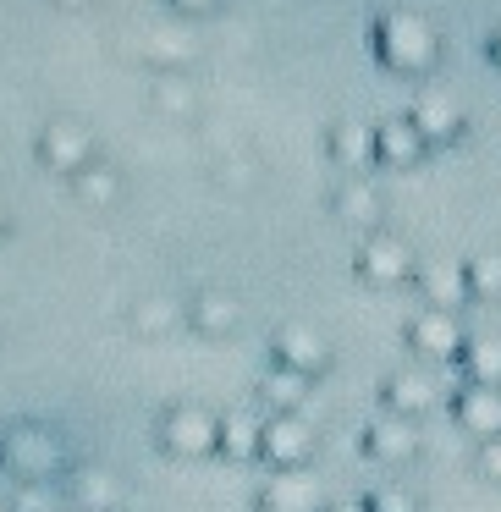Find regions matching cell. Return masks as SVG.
<instances>
[{
    "label": "cell",
    "instance_id": "obj_20",
    "mask_svg": "<svg viewBox=\"0 0 501 512\" xmlns=\"http://www.w3.org/2000/svg\"><path fill=\"white\" fill-rule=\"evenodd\" d=\"M45 155L56 160V166H67V171H83V155H89V138H83L72 122H56V127L45 133Z\"/></svg>",
    "mask_w": 501,
    "mask_h": 512
},
{
    "label": "cell",
    "instance_id": "obj_19",
    "mask_svg": "<svg viewBox=\"0 0 501 512\" xmlns=\"http://www.w3.org/2000/svg\"><path fill=\"white\" fill-rule=\"evenodd\" d=\"M468 265V298L496 309L501 303V254H479V259H463Z\"/></svg>",
    "mask_w": 501,
    "mask_h": 512
},
{
    "label": "cell",
    "instance_id": "obj_5",
    "mask_svg": "<svg viewBox=\"0 0 501 512\" xmlns=\"http://www.w3.org/2000/svg\"><path fill=\"white\" fill-rule=\"evenodd\" d=\"M364 452L375 457V463H386V468H397V463H413V457L424 452L419 419H408V413H391V408H380L375 419L364 424Z\"/></svg>",
    "mask_w": 501,
    "mask_h": 512
},
{
    "label": "cell",
    "instance_id": "obj_3",
    "mask_svg": "<svg viewBox=\"0 0 501 512\" xmlns=\"http://www.w3.org/2000/svg\"><path fill=\"white\" fill-rule=\"evenodd\" d=\"M408 347L424 364H457L463 347H468V331H463V320H457V309H430V303H424L408 320Z\"/></svg>",
    "mask_w": 501,
    "mask_h": 512
},
{
    "label": "cell",
    "instance_id": "obj_7",
    "mask_svg": "<svg viewBox=\"0 0 501 512\" xmlns=\"http://www.w3.org/2000/svg\"><path fill=\"white\" fill-rule=\"evenodd\" d=\"M452 424L468 435V441H496L501 435V386H468L452 391Z\"/></svg>",
    "mask_w": 501,
    "mask_h": 512
},
{
    "label": "cell",
    "instance_id": "obj_28",
    "mask_svg": "<svg viewBox=\"0 0 501 512\" xmlns=\"http://www.w3.org/2000/svg\"><path fill=\"white\" fill-rule=\"evenodd\" d=\"M325 512H369V501H364V496H353V501H325Z\"/></svg>",
    "mask_w": 501,
    "mask_h": 512
},
{
    "label": "cell",
    "instance_id": "obj_13",
    "mask_svg": "<svg viewBox=\"0 0 501 512\" xmlns=\"http://www.w3.org/2000/svg\"><path fill=\"white\" fill-rule=\"evenodd\" d=\"M237 320H243V303L232 298V292H199V298L188 303V325L199 336H232Z\"/></svg>",
    "mask_w": 501,
    "mask_h": 512
},
{
    "label": "cell",
    "instance_id": "obj_4",
    "mask_svg": "<svg viewBox=\"0 0 501 512\" xmlns=\"http://www.w3.org/2000/svg\"><path fill=\"white\" fill-rule=\"evenodd\" d=\"M314 452H320V435L303 413H270L265 435H259V457L270 468H309Z\"/></svg>",
    "mask_w": 501,
    "mask_h": 512
},
{
    "label": "cell",
    "instance_id": "obj_18",
    "mask_svg": "<svg viewBox=\"0 0 501 512\" xmlns=\"http://www.w3.org/2000/svg\"><path fill=\"white\" fill-rule=\"evenodd\" d=\"M419 144H424V133L413 122H386L375 138L380 160H391V166H413V160H419Z\"/></svg>",
    "mask_w": 501,
    "mask_h": 512
},
{
    "label": "cell",
    "instance_id": "obj_32",
    "mask_svg": "<svg viewBox=\"0 0 501 512\" xmlns=\"http://www.w3.org/2000/svg\"><path fill=\"white\" fill-rule=\"evenodd\" d=\"M56 512H78V507H56Z\"/></svg>",
    "mask_w": 501,
    "mask_h": 512
},
{
    "label": "cell",
    "instance_id": "obj_2",
    "mask_svg": "<svg viewBox=\"0 0 501 512\" xmlns=\"http://www.w3.org/2000/svg\"><path fill=\"white\" fill-rule=\"evenodd\" d=\"M160 446L171 457H210L221 446V413H210L204 402H177L160 413Z\"/></svg>",
    "mask_w": 501,
    "mask_h": 512
},
{
    "label": "cell",
    "instance_id": "obj_1",
    "mask_svg": "<svg viewBox=\"0 0 501 512\" xmlns=\"http://www.w3.org/2000/svg\"><path fill=\"white\" fill-rule=\"evenodd\" d=\"M0 468L17 485H56V479L72 474V457L56 430H45V424H12V430H0Z\"/></svg>",
    "mask_w": 501,
    "mask_h": 512
},
{
    "label": "cell",
    "instance_id": "obj_21",
    "mask_svg": "<svg viewBox=\"0 0 501 512\" xmlns=\"http://www.w3.org/2000/svg\"><path fill=\"white\" fill-rule=\"evenodd\" d=\"M182 320V309L171 298H144L133 309V331H144V336H160V331H171V325Z\"/></svg>",
    "mask_w": 501,
    "mask_h": 512
},
{
    "label": "cell",
    "instance_id": "obj_31",
    "mask_svg": "<svg viewBox=\"0 0 501 512\" xmlns=\"http://www.w3.org/2000/svg\"><path fill=\"white\" fill-rule=\"evenodd\" d=\"M0 512H12V501H0Z\"/></svg>",
    "mask_w": 501,
    "mask_h": 512
},
{
    "label": "cell",
    "instance_id": "obj_29",
    "mask_svg": "<svg viewBox=\"0 0 501 512\" xmlns=\"http://www.w3.org/2000/svg\"><path fill=\"white\" fill-rule=\"evenodd\" d=\"M490 56H496V61H501V28H496V39H490Z\"/></svg>",
    "mask_w": 501,
    "mask_h": 512
},
{
    "label": "cell",
    "instance_id": "obj_12",
    "mask_svg": "<svg viewBox=\"0 0 501 512\" xmlns=\"http://www.w3.org/2000/svg\"><path fill=\"white\" fill-rule=\"evenodd\" d=\"M413 276H419L424 303H430V309H463V303H474V298H468V265H457V259L424 265V270H413Z\"/></svg>",
    "mask_w": 501,
    "mask_h": 512
},
{
    "label": "cell",
    "instance_id": "obj_8",
    "mask_svg": "<svg viewBox=\"0 0 501 512\" xmlns=\"http://www.w3.org/2000/svg\"><path fill=\"white\" fill-rule=\"evenodd\" d=\"M413 248L402 243V237H391V232H375L364 248H358V276L369 281V287H397V281H408L413 276Z\"/></svg>",
    "mask_w": 501,
    "mask_h": 512
},
{
    "label": "cell",
    "instance_id": "obj_17",
    "mask_svg": "<svg viewBox=\"0 0 501 512\" xmlns=\"http://www.w3.org/2000/svg\"><path fill=\"white\" fill-rule=\"evenodd\" d=\"M116 479L105 474V468H78L72 474V507L78 512H116Z\"/></svg>",
    "mask_w": 501,
    "mask_h": 512
},
{
    "label": "cell",
    "instance_id": "obj_27",
    "mask_svg": "<svg viewBox=\"0 0 501 512\" xmlns=\"http://www.w3.org/2000/svg\"><path fill=\"white\" fill-rule=\"evenodd\" d=\"M78 188L89 193V199H111V193H116V182L105 177V171H94V177H89V171H78Z\"/></svg>",
    "mask_w": 501,
    "mask_h": 512
},
{
    "label": "cell",
    "instance_id": "obj_6",
    "mask_svg": "<svg viewBox=\"0 0 501 512\" xmlns=\"http://www.w3.org/2000/svg\"><path fill=\"white\" fill-rule=\"evenodd\" d=\"M270 364L298 369V375L320 380V375H331L336 353H331V342H325L314 325H281V331L270 336Z\"/></svg>",
    "mask_w": 501,
    "mask_h": 512
},
{
    "label": "cell",
    "instance_id": "obj_30",
    "mask_svg": "<svg viewBox=\"0 0 501 512\" xmlns=\"http://www.w3.org/2000/svg\"><path fill=\"white\" fill-rule=\"evenodd\" d=\"M177 6H210V0H177Z\"/></svg>",
    "mask_w": 501,
    "mask_h": 512
},
{
    "label": "cell",
    "instance_id": "obj_11",
    "mask_svg": "<svg viewBox=\"0 0 501 512\" xmlns=\"http://www.w3.org/2000/svg\"><path fill=\"white\" fill-rule=\"evenodd\" d=\"M380 34H386V56L397 61V67L419 72V67L435 61V34H430V23H419V17H386Z\"/></svg>",
    "mask_w": 501,
    "mask_h": 512
},
{
    "label": "cell",
    "instance_id": "obj_24",
    "mask_svg": "<svg viewBox=\"0 0 501 512\" xmlns=\"http://www.w3.org/2000/svg\"><path fill=\"white\" fill-rule=\"evenodd\" d=\"M56 485H17L12 490V512H56Z\"/></svg>",
    "mask_w": 501,
    "mask_h": 512
},
{
    "label": "cell",
    "instance_id": "obj_22",
    "mask_svg": "<svg viewBox=\"0 0 501 512\" xmlns=\"http://www.w3.org/2000/svg\"><path fill=\"white\" fill-rule=\"evenodd\" d=\"M413 127H419L424 138H452L457 133V116H452V105H446V100H430V94H424L419 111H413Z\"/></svg>",
    "mask_w": 501,
    "mask_h": 512
},
{
    "label": "cell",
    "instance_id": "obj_26",
    "mask_svg": "<svg viewBox=\"0 0 501 512\" xmlns=\"http://www.w3.org/2000/svg\"><path fill=\"white\" fill-rule=\"evenodd\" d=\"M342 210H353V221H375V215H380V204H375V193L353 188V193H342Z\"/></svg>",
    "mask_w": 501,
    "mask_h": 512
},
{
    "label": "cell",
    "instance_id": "obj_23",
    "mask_svg": "<svg viewBox=\"0 0 501 512\" xmlns=\"http://www.w3.org/2000/svg\"><path fill=\"white\" fill-rule=\"evenodd\" d=\"M364 501H369V512H424L408 485H380V490H369Z\"/></svg>",
    "mask_w": 501,
    "mask_h": 512
},
{
    "label": "cell",
    "instance_id": "obj_9",
    "mask_svg": "<svg viewBox=\"0 0 501 512\" xmlns=\"http://www.w3.org/2000/svg\"><path fill=\"white\" fill-rule=\"evenodd\" d=\"M259 512H325V490L309 468H276L259 490Z\"/></svg>",
    "mask_w": 501,
    "mask_h": 512
},
{
    "label": "cell",
    "instance_id": "obj_10",
    "mask_svg": "<svg viewBox=\"0 0 501 512\" xmlns=\"http://www.w3.org/2000/svg\"><path fill=\"white\" fill-rule=\"evenodd\" d=\"M435 397H441V386H435L430 369H397V375L380 380V408L408 413V419H424L435 408Z\"/></svg>",
    "mask_w": 501,
    "mask_h": 512
},
{
    "label": "cell",
    "instance_id": "obj_14",
    "mask_svg": "<svg viewBox=\"0 0 501 512\" xmlns=\"http://www.w3.org/2000/svg\"><path fill=\"white\" fill-rule=\"evenodd\" d=\"M309 386H314L309 375L270 364L265 375H259V402H265L270 413H303V402H309Z\"/></svg>",
    "mask_w": 501,
    "mask_h": 512
},
{
    "label": "cell",
    "instance_id": "obj_33",
    "mask_svg": "<svg viewBox=\"0 0 501 512\" xmlns=\"http://www.w3.org/2000/svg\"><path fill=\"white\" fill-rule=\"evenodd\" d=\"M0 226H6V221H0Z\"/></svg>",
    "mask_w": 501,
    "mask_h": 512
},
{
    "label": "cell",
    "instance_id": "obj_16",
    "mask_svg": "<svg viewBox=\"0 0 501 512\" xmlns=\"http://www.w3.org/2000/svg\"><path fill=\"white\" fill-rule=\"evenodd\" d=\"M457 364H463L468 386H501V336H468Z\"/></svg>",
    "mask_w": 501,
    "mask_h": 512
},
{
    "label": "cell",
    "instance_id": "obj_25",
    "mask_svg": "<svg viewBox=\"0 0 501 512\" xmlns=\"http://www.w3.org/2000/svg\"><path fill=\"white\" fill-rule=\"evenodd\" d=\"M474 474L485 479V485H501V435L474 446Z\"/></svg>",
    "mask_w": 501,
    "mask_h": 512
},
{
    "label": "cell",
    "instance_id": "obj_15",
    "mask_svg": "<svg viewBox=\"0 0 501 512\" xmlns=\"http://www.w3.org/2000/svg\"><path fill=\"white\" fill-rule=\"evenodd\" d=\"M259 435H265V419L248 413V408H232V413H221V446H215V452L232 457V463H254Z\"/></svg>",
    "mask_w": 501,
    "mask_h": 512
}]
</instances>
